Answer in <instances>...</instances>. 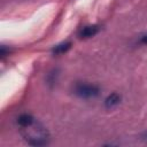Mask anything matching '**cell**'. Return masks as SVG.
<instances>
[{
    "label": "cell",
    "mask_w": 147,
    "mask_h": 147,
    "mask_svg": "<svg viewBox=\"0 0 147 147\" xmlns=\"http://www.w3.org/2000/svg\"><path fill=\"white\" fill-rule=\"evenodd\" d=\"M20 131L25 141L31 146H44L48 144L49 133L38 119H34L26 126L20 127Z\"/></svg>",
    "instance_id": "1"
},
{
    "label": "cell",
    "mask_w": 147,
    "mask_h": 147,
    "mask_svg": "<svg viewBox=\"0 0 147 147\" xmlns=\"http://www.w3.org/2000/svg\"><path fill=\"white\" fill-rule=\"evenodd\" d=\"M74 93L82 99H91L100 94V87L94 84L77 83L74 86Z\"/></svg>",
    "instance_id": "2"
},
{
    "label": "cell",
    "mask_w": 147,
    "mask_h": 147,
    "mask_svg": "<svg viewBox=\"0 0 147 147\" xmlns=\"http://www.w3.org/2000/svg\"><path fill=\"white\" fill-rule=\"evenodd\" d=\"M99 32V26L98 25H88V26H84L79 33L78 37L82 39H86V38H91L93 36H95Z\"/></svg>",
    "instance_id": "3"
},
{
    "label": "cell",
    "mask_w": 147,
    "mask_h": 147,
    "mask_svg": "<svg viewBox=\"0 0 147 147\" xmlns=\"http://www.w3.org/2000/svg\"><path fill=\"white\" fill-rule=\"evenodd\" d=\"M119 102H121V95L117 94V93H111V94H109L106 98V100H105V107L107 109H111V108L116 107Z\"/></svg>",
    "instance_id": "4"
},
{
    "label": "cell",
    "mask_w": 147,
    "mask_h": 147,
    "mask_svg": "<svg viewBox=\"0 0 147 147\" xmlns=\"http://www.w3.org/2000/svg\"><path fill=\"white\" fill-rule=\"evenodd\" d=\"M70 47H71V42H69V41H67V42H61V44H59V45H56V46H54V47L52 48V53H53V54H63V53H65Z\"/></svg>",
    "instance_id": "5"
},
{
    "label": "cell",
    "mask_w": 147,
    "mask_h": 147,
    "mask_svg": "<svg viewBox=\"0 0 147 147\" xmlns=\"http://www.w3.org/2000/svg\"><path fill=\"white\" fill-rule=\"evenodd\" d=\"M56 76H57V71L56 70H53L52 72H49L48 74V77H47L48 84H54L56 82Z\"/></svg>",
    "instance_id": "6"
},
{
    "label": "cell",
    "mask_w": 147,
    "mask_h": 147,
    "mask_svg": "<svg viewBox=\"0 0 147 147\" xmlns=\"http://www.w3.org/2000/svg\"><path fill=\"white\" fill-rule=\"evenodd\" d=\"M140 42H142V44L147 45V33H146L145 36H142V37H141V39H140Z\"/></svg>",
    "instance_id": "7"
},
{
    "label": "cell",
    "mask_w": 147,
    "mask_h": 147,
    "mask_svg": "<svg viewBox=\"0 0 147 147\" xmlns=\"http://www.w3.org/2000/svg\"><path fill=\"white\" fill-rule=\"evenodd\" d=\"M144 138H145V139H147V132H145V133H144Z\"/></svg>",
    "instance_id": "8"
}]
</instances>
